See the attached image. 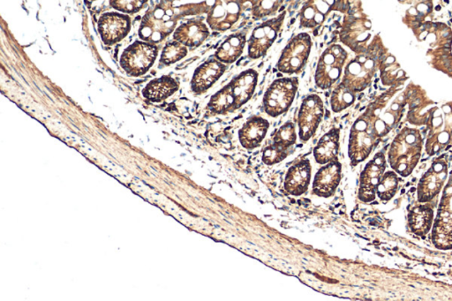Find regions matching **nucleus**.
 <instances>
[{"mask_svg":"<svg viewBox=\"0 0 452 301\" xmlns=\"http://www.w3.org/2000/svg\"><path fill=\"white\" fill-rule=\"evenodd\" d=\"M258 76V73L254 69L245 70L235 76L213 95L208 105L209 111L215 114H226L240 109L254 95Z\"/></svg>","mask_w":452,"mask_h":301,"instance_id":"f257e3e1","label":"nucleus"},{"mask_svg":"<svg viewBox=\"0 0 452 301\" xmlns=\"http://www.w3.org/2000/svg\"><path fill=\"white\" fill-rule=\"evenodd\" d=\"M298 86L297 77L274 81L263 97V107L267 114L277 118L286 113L293 104Z\"/></svg>","mask_w":452,"mask_h":301,"instance_id":"f03ea898","label":"nucleus"},{"mask_svg":"<svg viewBox=\"0 0 452 301\" xmlns=\"http://www.w3.org/2000/svg\"><path fill=\"white\" fill-rule=\"evenodd\" d=\"M348 53L340 45H332L320 57L315 74L316 86L327 90L340 79Z\"/></svg>","mask_w":452,"mask_h":301,"instance_id":"7ed1b4c3","label":"nucleus"},{"mask_svg":"<svg viewBox=\"0 0 452 301\" xmlns=\"http://www.w3.org/2000/svg\"><path fill=\"white\" fill-rule=\"evenodd\" d=\"M376 139L375 126L371 122V115L369 112L359 118L352 126L349 140V158L352 164L364 160L368 157ZM378 144L379 141H376Z\"/></svg>","mask_w":452,"mask_h":301,"instance_id":"20e7f679","label":"nucleus"},{"mask_svg":"<svg viewBox=\"0 0 452 301\" xmlns=\"http://www.w3.org/2000/svg\"><path fill=\"white\" fill-rule=\"evenodd\" d=\"M176 17L169 7L158 6L149 11L141 21L140 37L149 42H158L170 34L176 26Z\"/></svg>","mask_w":452,"mask_h":301,"instance_id":"39448f33","label":"nucleus"},{"mask_svg":"<svg viewBox=\"0 0 452 301\" xmlns=\"http://www.w3.org/2000/svg\"><path fill=\"white\" fill-rule=\"evenodd\" d=\"M311 47V35L307 33L299 34L288 42L281 53L277 64V70L286 74L300 73L308 62Z\"/></svg>","mask_w":452,"mask_h":301,"instance_id":"423d86ee","label":"nucleus"},{"mask_svg":"<svg viewBox=\"0 0 452 301\" xmlns=\"http://www.w3.org/2000/svg\"><path fill=\"white\" fill-rule=\"evenodd\" d=\"M158 55V48L147 42H137L124 51L121 66L131 76H138L147 72Z\"/></svg>","mask_w":452,"mask_h":301,"instance_id":"0eeeda50","label":"nucleus"},{"mask_svg":"<svg viewBox=\"0 0 452 301\" xmlns=\"http://www.w3.org/2000/svg\"><path fill=\"white\" fill-rule=\"evenodd\" d=\"M323 112V102L318 95H309L302 102L298 118L299 134L302 141H308L314 136L322 122Z\"/></svg>","mask_w":452,"mask_h":301,"instance_id":"6e6552de","label":"nucleus"},{"mask_svg":"<svg viewBox=\"0 0 452 301\" xmlns=\"http://www.w3.org/2000/svg\"><path fill=\"white\" fill-rule=\"evenodd\" d=\"M284 18V13L255 28L248 40L249 58L257 59L266 54L279 35Z\"/></svg>","mask_w":452,"mask_h":301,"instance_id":"1a4fd4ad","label":"nucleus"},{"mask_svg":"<svg viewBox=\"0 0 452 301\" xmlns=\"http://www.w3.org/2000/svg\"><path fill=\"white\" fill-rule=\"evenodd\" d=\"M296 132L294 123L288 122L281 126L274 134L262 154V161L266 165H276L283 161L288 155V151L296 143Z\"/></svg>","mask_w":452,"mask_h":301,"instance_id":"9d476101","label":"nucleus"},{"mask_svg":"<svg viewBox=\"0 0 452 301\" xmlns=\"http://www.w3.org/2000/svg\"><path fill=\"white\" fill-rule=\"evenodd\" d=\"M244 0H216L208 16V23L213 30L226 31L241 16Z\"/></svg>","mask_w":452,"mask_h":301,"instance_id":"9b49d317","label":"nucleus"},{"mask_svg":"<svg viewBox=\"0 0 452 301\" xmlns=\"http://www.w3.org/2000/svg\"><path fill=\"white\" fill-rule=\"evenodd\" d=\"M129 17L117 13L102 16L98 21V30L106 45H112L126 37L130 30Z\"/></svg>","mask_w":452,"mask_h":301,"instance_id":"f8f14e48","label":"nucleus"},{"mask_svg":"<svg viewBox=\"0 0 452 301\" xmlns=\"http://www.w3.org/2000/svg\"><path fill=\"white\" fill-rule=\"evenodd\" d=\"M227 66L216 59H209L195 70L191 86L195 93H204L225 73Z\"/></svg>","mask_w":452,"mask_h":301,"instance_id":"ddd939ff","label":"nucleus"},{"mask_svg":"<svg viewBox=\"0 0 452 301\" xmlns=\"http://www.w3.org/2000/svg\"><path fill=\"white\" fill-rule=\"evenodd\" d=\"M386 169V161L382 153L376 155L375 158L366 165L361 176V187L359 197L363 201L375 199L376 189L379 185L381 176Z\"/></svg>","mask_w":452,"mask_h":301,"instance_id":"4468645a","label":"nucleus"},{"mask_svg":"<svg viewBox=\"0 0 452 301\" xmlns=\"http://www.w3.org/2000/svg\"><path fill=\"white\" fill-rule=\"evenodd\" d=\"M341 168L340 163L335 160L319 170L313 184L316 196L325 198L332 196L340 182Z\"/></svg>","mask_w":452,"mask_h":301,"instance_id":"2eb2a0df","label":"nucleus"},{"mask_svg":"<svg viewBox=\"0 0 452 301\" xmlns=\"http://www.w3.org/2000/svg\"><path fill=\"white\" fill-rule=\"evenodd\" d=\"M311 179V162L305 159L288 170L286 180H284V189L291 196H301L308 190Z\"/></svg>","mask_w":452,"mask_h":301,"instance_id":"dca6fc26","label":"nucleus"},{"mask_svg":"<svg viewBox=\"0 0 452 301\" xmlns=\"http://www.w3.org/2000/svg\"><path fill=\"white\" fill-rule=\"evenodd\" d=\"M269 127L268 120L262 118V117H252L244 124L238 132V139H240L242 147L247 148V150H254L260 146L262 141L265 140Z\"/></svg>","mask_w":452,"mask_h":301,"instance_id":"f3484780","label":"nucleus"},{"mask_svg":"<svg viewBox=\"0 0 452 301\" xmlns=\"http://www.w3.org/2000/svg\"><path fill=\"white\" fill-rule=\"evenodd\" d=\"M209 31L200 20H190L180 25L175 30L173 37L177 42L190 47H197L209 37Z\"/></svg>","mask_w":452,"mask_h":301,"instance_id":"a211bd4d","label":"nucleus"},{"mask_svg":"<svg viewBox=\"0 0 452 301\" xmlns=\"http://www.w3.org/2000/svg\"><path fill=\"white\" fill-rule=\"evenodd\" d=\"M340 150V130L333 129L323 136L314 150L316 163L329 164L336 160Z\"/></svg>","mask_w":452,"mask_h":301,"instance_id":"6ab92c4d","label":"nucleus"},{"mask_svg":"<svg viewBox=\"0 0 452 301\" xmlns=\"http://www.w3.org/2000/svg\"><path fill=\"white\" fill-rule=\"evenodd\" d=\"M245 42H247V33L238 32V33L231 35L216 49V59L224 64H233L243 53Z\"/></svg>","mask_w":452,"mask_h":301,"instance_id":"aec40b11","label":"nucleus"},{"mask_svg":"<svg viewBox=\"0 0 452 301\" xmlns=\"http://www.w3.org/2000/svg\"><path fill=\"white\" fill-rule=\"evenodd\" d=\"M179 84L176 81L168 76L159 78L158 80L152 81L148 86L145 88L144 95L146 98L151 101H161L170 97L178 90Z\"/></svg>","mask_w":452,"mask_h":301,"instance_id":"412c9836","label":"nucleus"},{"mask_svg":"<svg viewBox=\"0 0 452 301\" xmlns=\"http://www.w3.org/2000/svg\"><path fill=\"white\" fill-rule=\"evenodd\" d=\"M356 98L355 92L340 83L333 91L330 105L334 112H340L352 105Z\"/></svg>","mask_w":452,"mask_h":301,"instance_id":"4be33fe9","label":"nucleus"},{"mask_svg":"<svg viewBox=\"0 0 452 301\" xmlns=\"http://www.w3.org/2000/svg\"><path fill=\"white\" fill-rule=\"evenodd\" d=\"M187 54L186 46L179 42H170L163 49L161 61L166 65H170L179 61Z\"/></svg>","mask_w":452,"mask_h":301,"instance_id":"5701e85b","label":"nucleus"},{"mask_svg":"<svg viewBox=\"0 0 452 301\" xmlns=\"http://www.w3.org/2000/svg\"><path fill=\"white\" fill-rule=\"evenodd\" d=\"M248 1L252 4L254 16L262 18L275 12L284 0H248Z\"/></svg>","mask_w":452,"mask_h":301,"instance_id":"b1692460","label":"nucleus"},{"mask_svg":"<svg viewBox=\"0 0 452 301\" xmlns=\"http://www.w3.org/2000/svg\"><path fill=\"white\" fill-rule=\"evenodd\" d=\"M397 186V176L393 172L387 173L384 178L381 180L378 189H377L381 199L390 200L396 192Z\"/></svg>","mask_w":452,"mask_h":301,"instance_id":"393cba45","label":"nucleus"},{"mask_svg":"<svg viewBox=\"0 0 452 301\" xmlns=\"http://www.w3.org/2000/svg\"><path fill=\"white\" fill-rule=\"evenodd\" d=\"M148 0H111V5L114 9L127 13L139 12Z\"/></svg>","mask_w":452,"mask_h":301,"instance_id":"a878e982","label":"nucleus"},{"mask_svg":"<svg viewBox=\"0 0 452 301\" xmlns=\"http://www.w3.org/2000/svg\"><path fill=\"white\" fill-rule=\"evenodd\" d=\"M444 66H446V69H449L452 66V60L451 59L444 60Z\"/></svg>","mask_w":452,"mask_h":301,"instance_id":"bb28decb","label":"nucleus"},{"mask_svg":"<svg viewBox=\"0 0 452 301\" xmlns=\"http://www.w3.org/2000/svg\"><path fill=\"white\" fill-rule=\"evenodd\" d=\"M444 47L451 48V45L449 44V42H448V44L444 45Z\"/></svg>","mask_w":452,"mask_h":301,"instance_id":"cd10ccee","label":"nucleus"},{"mask_svg":"<svg viewBox=\"0 0 452 301\" xmlns=\"http://www.w3.org/2000/svg\"><path fill=\"white\" fill-rule=\"evenodd\" d=\"M436 11H440V10H441V6H437L436 7Z\"/></svg>","mask_w":452,"mask_h":301,"instance_id":"c85d7f7f","label":"nucleus"},{"mask_svg":"<svg viewBox=\"0 0 452 301\" xmlns=\"http://www.w3.org/2000/svg\"><path fill=\"white\" fill-rule=\"evenodd\" d=\"M444 2H446L447 4H449V0H444Z\"/></svg>","mask_w":452,"mask_h":301,"instance_id":"c756f323","label":"nucleus"},{"mask_svg":"<svg viewBox=\"0 0 452 301\" xmlns=\"http://www.w3.org/2000/svg\"><path fill=\"white\" fill-rule=\"evenodd\" d=\"M451 20L452 21V18H451Z\"/></svg>","mask_w":452,"mask_h":301,"instance_id":"7c9ffc66","label":"nucleus"}]
</instances>
